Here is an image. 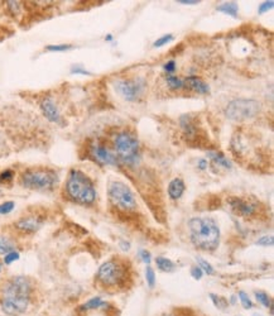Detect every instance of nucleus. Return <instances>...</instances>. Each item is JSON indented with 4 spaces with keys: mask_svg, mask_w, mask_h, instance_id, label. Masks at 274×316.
I'll return each instance as SVG.
<instances>
[{
    "mask_svg": "<svg viewBox=\"0 0 274 316\" xmlns=\"http://www.w3.org/2000/svg\"><path fill=\"white\" fill-rule=\"evenodd\" d=\"M32 284L26 277H14L4 286L1 310L9 316H18L26 313L30 301Z\"/></svg>",
    "mask_w": 274,
    "mask_h": 316,
    "instance_id": "f257e3e1",
    "label": "nucleus"
},
{
    "mask_svg": "<svg viewBox=\"0 0 274 316\" xmlns=\"http://www.w3.org/2000/svg\"><path fill=\"white\" fill-rule=\"evenodd\" d=\"M191 242L202 250H213L220 242V229L213 219L193 218L190 223Z\"/></svg>",
    "mask_w": 274,
    "mask_h": 316,
    "instance_id": "f03ea898",
    "label": "nucleus"
},
{
    "mask_svg": "<svg viewBox=\"0 0 274 316\" xmlns=\"http://www.w3.org/2000/svg\"><path fill=\"white\" fill-rule=\"evenodd\" d=\"M68 196L76 203L82 205H91L96 199V191L93 183L84 172L79 170H72L66 183Z\"/></svg>",
    "mask_w": 274,
    "mask_h": 316,
    "instance_id": "7ed1b4c3",
    "label": "nucleus"
},
{
    "mask_svg": "<svg viewBox=\"0 0 274 316\" xmlns=\"http://www.w3.org/2000/svg\"><path fill=\"white\" fill-rule=\"evenodd\" d=\"M57 181V174L50 169L27 170L21 178L22 185L32 190H51L55 187Z\"/></svg>",
    "mask_w": 274,
    "mask_h": 316,
    "instance_id": "20e7f679",
    "label": "nucleus"
},
{
    "mask_svg": "<svg viewBox=\"0 0 274 316\" xmlns=\"http://www.w3.org/2000/svg\"><path fill=\"white\" fill-rule=\"evenodd\" d=\"M260 110V104L251 99H236L229 103L226 107V116L235 122H243L257 116Z\"/></svg>",
    "mask_w": 274,
    "mask_h": 316,
    "instance_id": "39448f33",
    "label": "nucleus"
},
{
    "mask_svg": "<svg viewBox=\"0 0 274 316\" xmlns=\"http://www.w3.org/2000/svg\"><path fill=\"white\" fill-rule=\"evenodd\" d=\"M109 197L111 204L122 211H133L137 209V200L130 189L125 183L115 181L109 186Z\"/></svg>",
    "mask_w": 274,
    "mask_h": 316,
    "instance_id": "423d86ee",
    "label": "nucleus"
},
{
    "mask_svg": "<svg viewBox=\"0 0 274 316\" xmlns=\"http://www.w3.org/2000/svg\"><path fill=\"white\" fill-rule=\"evenodd\" d=\"M115 151L118 157L126 165H133L137 162L139 154V143L133 134L122 132L115 138Z\"/></svg>",
    "mask_w": 274,
    "mask_h": 316,
    "instance_id": "0eeeda50",
    "label": "nucleus"
},
{
    "mask_svg": "<svg viewBox=\"0 0 274 316\" xmlns=\"http://www.w3.org/2000/svg\"><path fill=\"white\" fill-rule=\"evenodd\" d=\"M97 280L104 286L117 287L126 280V270L119 261L111 259L101 264L97 272Z\"/></svg>",
    "mask_w": 274,
    "mask_h": 316,
    "instance_id": "6e6552de",
    "label": "nucleus"
},
{
    "mask_svg": "<svg viewBox=\"0 0 274 316\" xmlns=\"http://www.w3.org/2000/svg\"><path fill=\"white\" fill-rule=\"evenodd\" d=\"M144 85H146L144 80L139 77L133 80H120L115 82V90L128 102H134L143 94Z\"/></svg>",
    "mask_w": 274,
    "mask_h": 316,
    "instance_id": "1a4fd4ad",
    "label": "nucleus"
},
{
    "mask_svg": "<svg viewBox=\"0 0 274 316\" xmlns=\"http://www.w3.org/2000/svg\"><path fill=\"white\" fill-rule=\"evenodd\" d=\"M91 153H92L93 158L99 163H101V165L115 166L118 162L117 157L102 144H93L92 149H91Z\"/></svg>",
    "mask_w": 274,
    "mask_h": 316,
    "instance_id": "9d476101",
    "label": "nucleus"
},
{
    "mask_svg": "<svg viewBox=\"0 0 274 316\" xmlns=\"http://www.w3.org/2000/svg\"><path fill=\"white\" fill-rule=\"evenodd\" d=\"M41 109L43 115L47 119L52 123H60L61 122V114H60L59 107L55 104L51 98H44L41 103Z\"/></svg>",
    "mask_w": 274,
    "mask_h": 316,
    "instance_id": "9b49d317",
    "label": "nucleus"
},
{
    "mask_svg": "<svg viewBox=\"0 0 274 316\" xmlns=\"http://www.w3.org/2000/svg\"><path fill=\"white\" fill-rule=\"evenodd\" d=\"M230 205L234 211L243 218L251 216L257 211V205H254L249 201L242 200V199H233V200H230Z\"/></svg>",
    "mask_w": 274,
    "mask_h": 316,
    "instance_id": "f8f14e48",
    "label": "nucleus"
},
{
    "mask_svg": "<svg viewBox=\"0 0 274 316\" xmlns=\"http://www.w3.org/2000/svg\"><path fill=\"white\" fill-rule=\"evenodd\" d=\"M42 226V220H39L35 216H27V218H22L15 223V228L21 232L30 234L34 233Z\"/></svg>",
    "mask_w": 274,
    "mask_h": 316,
    "instance_id": "ddd939ff",
    "label": "nucleus"
},
{
    "mask_svg": "<svg viewBox=\"0 0 274 316\" xmlns=\"http://www.w3.org/2000/svg\"><path fill=\"white\" fill-rule=\"evenodd\" d=\"M184 86L190 87L191 90H193L197 94H209L210 93V87L205 81H202L201 78L197 76H188L184 80Z\"/></svg>",
    "mask_w": 274,
    "mask_h": 316,
    "instance_id": "4468645a",
    "label": "nucleus"
},
{
    "mask_svg": "<svg viewBox=\"0 0 274 316\" xmlns=\"http://www.w3.org/2000/svg\"><path fill=\"white\" fill-rule=\"evenodd\" d=\"M184 182L181 178H173L168 185V195L172 200H178L184 192Z\"/></svg>",
    "mask_w": 274,
    "mask_h": 316,
    "instance_id": "2eb2a0df",
    "label": "nucleus"
},
{
    "mask_svg": "<svg viewBox=\"0 0 274 316\" xmlns=\"http://www.w3.org/2000/svg\"><path fill=\"white\" fill-rule=\"evenodd\" d=\"M166 82L168 85L169 89H172V90H181L184 87V81L181 80L180 77L175 75H167L166 76Z\"/></svg>",
    "mask_w": 274,
    "mask_h": 316,
    "instance_id": "dca6fc26",
    "label": "nucleus"
},
{
    "mask_svg": "<svg viewBox=\"0 0 274 316\" xmlns=\"http://www.w3.org/2000/svg\"><path fill=\"white\" fill-rule=\"evenodd\" d=\"M155 263H157V267L160 271H163V272H171V271L175 270L173 262L171 259L166 258V257H157L155 258Z\"/></svg>",
    "mask_w": 274,
    "mask_h": 316,
    "instance_id": "f3484780",
    "label": "nucleus"
},
{
    "mask_svg": "<svg viewBox=\"0 0 274 316\" xmlns=\"http://www.w3.org/2000/svg\"><path fill=\"white\" fill-rule=\"evenodd\" d=\"M209 157L211 160L216 163L217 166H222V167H226V169H231V162L225 158V156L222 153H216V152H210L209 153Z\"/></svg>",
    "mask_w": 274,
    "mask_h": 316,
    "instance_id": "a211bd4d",
    "label": "nucleus"
},
{
    "mask_svg": "<svg viewBox=\"0 0 274 316\" xmlns=\"http://www.w3.org/2000/svg\"><path fill=\"white\" fill-rule=\"evenodd\" d=\"M238 4L234 3V1H231V3H224L221 4L220 6H217V10L219 12H222L225 13V14H229L231 15V17H238Z\"/></svg>",
    "mask_w": 274,
    "mask_h": 316,
    "instance_id": "6ab92c4d",
    "label": "nucleus"
},
{
    "mask_svg": "<svg viewBox=\"0 0 274 316\" xmlns=\"http://www.w3.org/2000/svg\"><path fill=\"white\" fill-rule=\"evenodd\" d=\"M12 250H14V243L6 237L0 235V254L5 255Z\"/></svg>",
    "mask_w": 274,
    "mask_h": 316,
    "instance_id": "aec40b11",
    "label": "nucleus"
},
{
    "mask_svg": "<svg viewBox=\"0 0 274 316\" xmlns=\"http://www.w3.org/2000/svg\"><path fill=\"white\" fill-rule=\"evenodd\" d=\"M255 297H257V300L260 304L264 305L267 309H271L272 310V308H273V301H272V299L268 296V293L263 292V291H258V292H255Z\"/></svg>",
    "mask_w": 274,
    "mask_h": 316,
    "instance_id": "412c9836",
    "label": "nucleus"
},
{
    "mask_svg": "<svg viewBox=\"0 0 274 316\" xmlns=\"http://www.w3.org/2000/svg\"><path fill=\"white\" fill-rule=\"evenodd\" d=\"M102 305H104V302H102V300L100 297H92L88 302H85L81 308L82 310H93V309L101 308Z\"/></svg>",
    "mask_w": 274,
    "mask_h": 316,
    "instance_id": "4be33fe9",
    "label": "nucleus"
},
{
    "mask_svg": "<svg viewBox=\"0 0 274 316\" xmlns=\"http://www.w3.org/2000/svg\"><path fill=\"white\" fill-rule=\"evenodd\" d=\"M239 299H240V302H242L243 308L244 309H251L253 308V302H251L250 297L248 296V293L244 292V291H240L239 292Z\"/></svg>",
    "mask_w": 274,
    "mask_h": 316,
    "instance_id": "5701e85b",
    "label": "nucleus"
},
{
    "mask_svg": "<svg viewBox=\"0 0 274 316\" xmlns=\"http://www.w3.org/2000/svg\"><path fill=\"white\" fill-rule=\"evenodd\" d=\"M146 280H147V283H148V286L151 288L154 287L155 284V275H154V271H153L152 267H147L146 270Z\"/></svg>",
    "mask_w": 274,
    "mask_h": 316,
    "instance_id": "b1692460",
    "label": "nucleus"
},
{
    "mask_svg": "<svg viewBox=\"0 0 274 316\" xmlns=\"http://www.w3.org/2000/svg\"><path fill=\"white\" fill-rule=\"evenodd\" d=\"M197 261H198V267L201 268L202 272H206L207 275H213V268L209 262H206L205 259H201V258H198Z\"/></svg>",
    "mask_w": 274,
    "mask_h": 316,
    "instance_id": "393cba45",
    "label": "nucleus"
},
{
    "mask_svg": "<svg viewBox=\"0 0 274 316\" xmlns=\"http://www.w3.org/2000/svg\"><path fill=\"white\" fill-rule=\"evenodd\" d=\"M211 300L213 301V304H215V306H217L219 309H222V308H226V305H228V301L224 299V297H221V296H216L213 295V293H211L210 295Z\"/></svg>",
    "mask_w": 274,
    "mask_h": 316,
    "instance_id": "a878e982",
    "label": "nucleus"
},
{
    "mask_svg": "<svg viewBox=\"0 0 274 316\" xmlns=\"http://www.w3.org/2000/svg\"><path fill=\"white\" fill-rule=\"evenodd\" d=\"M255 243H257L258 246H273L274 238L272 237V235H264V237H262L260 239H258Z\"/></svg>",
    "mask_w": 274,
    "mask_h": 316,
    "instance_id": "bb28decb",
    "label": "nucleus"
},
{
    "mask_svg": "<svg viewBox=\"0 0 274 316\" xmlns=\"http://www.w3.org/2000/svg\"><path fill=\"white\" fill-rule=\"evenodd\" d=\"M14 205L15 204L13 203V201H6V203H3L1 205H0V214L1 215L9 214V212L14 209Z\"/></svg>",
    "mask_w": 274,
    "mask_h": 316,
    "instance_id": "cd10ccee",
    "label": "nucleus"
},
{
    "mask_svg": "<svg viewBox=\"0 0 274 316\" xmlns=\"http://www.w3.org/2000/svg\"><path fill=\"white\" fill-rule=\"evenodd\" d=\"M70 48V44H52V46L47 47L48 51H53V52H62V51H67Z\"/></svg>",
    "mask_w": 274,
    "mask_h": 316,
    "instance_id": "c85d7f7f",
    "label": "nucleus"
},
{
    "mask_svg": "<svg viewBox=\"0 0 274 316\" xmlns=\"http://www.w3.org/2000/svg\"><path fill=\"white\" fill-rule=\"evenodd\" d=\"M13 177H14V172L10 171V170H6V171H4L3 174L0 175V183L9 182V181L13 180Z\"/></svg>",
    "mask_w": 274,
    "mask_h": 316,
    "instance_id": "c756f323",
    "label": "nucleus"
},
{
    "mask_svg": "<svg viewBox=\"0 0 274 316\" xmlns=\"http://www.w3.org/2000/svg\"><path fill=\"white\" fill-rule=\"evenodd\" d=\"M18 259H19V253L12 250V252H9L8 254H5L4 262H5L6 264H10V263H13L14 261H18Z\"/></svg>",
    "mask_w": 274,
    "mask_h": 316,
    "instance_id": "7c9ffc66",
    "label": "nucleus"
},
{
    "mask_svg": "<svg viewBox=\"0 0 274 316\" xmlns=\"http://www.w3.org/2000/svg\"><path fill=\"white\" fill-rule=\"evenodd\" d=\"M172 39H173L172 35H163V37L159 38V39H157V41L154 42V47H162V46H164V44L169 43V42L172 41Z\"/></svg>",
    "mask_w": 274,
    "mask_h": 316,
    "instance_id": "2f4dec72",
    "label": "nucleus"
},
{
    "mask_svg": "<svg viewBox=\"0 0 274 316\" xmlns=\"http://www.w3.org/2000/svg\"><path fill=\"white\" fill-rule=\"evenodd\" d=\"M273 5H274V3L272 1V0H271V1H266V3L260 4L259 13H260V14H263V13L268 12V10H271V9L273 8Z\"/></svg>",
    "mask_w": 274,
    "mask_h": 316,
    "instance_id": "473e14b6",
    "label": "nucleus"
},
{
    "mask_svg": "<svg viewBox=\"0 0 274 316\" xmlns=\"http://www.w3.org/2000/svg\"><path fill=\"white\" fill-rule=\"evenodd\" d=\"M164 71H166L168 75H172L176 71V62L175 61H168L166 65H164Z\"/></svg>",
    "mask_w": 274,
    "mask_h": 316,
    "instance_id": "72a5a7b5",
    "label": "nucleus"
},
{
    "mask_svg": "<svg viewBox=\"0 0 274 316\" xmlns=\"http://www.w3.org/2000/svg\"><path fill=\"white\" fill-rule=\"evenodd\" d=\"M202 275H204V272H202V270L200 267H193L192 270H191V276H192L193 279L195 280H201Z\"/></svg>",
    "mask_w": 274,
    "mask_h": 316,
    "instance_id": "f704fd0d",
    "label": "nucleus"
},
{
    "mask_svg": "<svg viewBox=\"0 0 274 316\" xmlns=\"http://www.w3.org/2000/svg\"><path fill=\"white\" fill-rule=\"evenodd\" d=\"M139 255H140V258H142V261H143L144 263H147V264L151 263V259H152V258H151V253H149L148 250H146V249L140 250Z\"/></svg>",
    "mask_w": 274,
    "mask_h": 316,
    "instance_id": "c9c22d12",
    "label": "nucleus"
},
{
    "mask_svg": "<svg viewBox=\"0 0 274 316\" xmlns=\"http://www.w3.org/2000/svg\"><path fill=\"white\" fill-rule=\"evenodd\" d=\"M72 73H82V75H89L88 71H85L81 67H73Z\"/></svg>",
    "mask_w": 274,
    "mask_h": 316,
    "instance_id": "e433bc0d",
    "label": "nucleus"
},
{
    "mask_svg": "<svg viewBox=\"0 0 274 316\" xmlns=\"http://www.w3.org/2000/svg\"><path fill=\"white\" fill-rule=\"evenodd\" d=\"M180 4H187V5H193V4H198V1L196 0H181V1H178Z\"/></svg>",
    "mask_w": 274,
    "mask_h": 316,
    "instance_id": "4c0bfd02",
    "label": "nucleus"
},
{
    "mask_svg": "<svg viewBox=\"0 0 274 316\" xmlns=\"http://www.w3.org/2000/svg\"><path fill=\"white\" fill-rule=\"evenodd\" d=\"M198 165H200V169L201 170L207 169V161L206 160H200L198 161Z\"/></svg>",
    "mask_w": 274,
    "mask_h": 316,
    "instance_id": "58836bf2",
    "label": "nucleus"
},
{
    "mask_svg": "<svg viewBox=\"0 0 274 316\" xmlns=\"http://www.w3.org/2000/svg\"><path fill=\"white\" fill-rule=\"evenodd\" d=\"M1 271H3V264L0 263V272H1Z\"/></svg>",
    "mask_w": 274,
    "mask_h": 316,
    "instance_id": "ea45409f",
    "label": "nucleus"
},
{
    "mask_svg": "<svg viewBox=\"0 0 274 316\" xmlns=\"http://www.w3.org/2000/svg\"><path fill=\"white\" fill-rule=\"evenodd\" d=\"M166 316H175V315H166Z\"/></svg>",
    "mask_w": 274,
    "mask_h": 316,
    "instance_id": "a19ab883",
    "label": "nucleus"
}]
</instances>
